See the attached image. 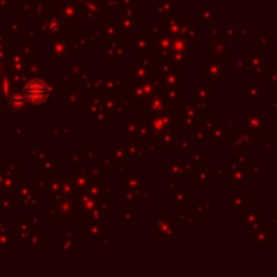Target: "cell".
Here are the masks:
<instances>
[{"label": "cell", "instance_id": "cell-1", "mask_svg": "<svg viewBox=\"0 0 277 277\" xmlns=\"http://www.w3.org/2000/svg\"><path fill=\"white\" fill-rule=\"evenodd\" d=\"M23 94H25L26 101H29V102L41 104L47 99L49 88H47V84L44 81H41V79H33V81H29L26 84Z\"/></svg>", "mask_w": 277, "mask_h": 277}, {"label": "cell", "instance_id": "cell-2", "mask_svg": "<svg viewBox=\"0 0 277 277\" xmlns=\"http://www.w3.org/2000/svg\"><path fill=\"white\" fill-rule=\"evenodd\" d=\"M25 94L23 96H20V94H15L13 96V105H15V107H21V105H23L25 104Z\"/></svg>", "mask_w": 277, "mask_h": 277}]
</instances>
